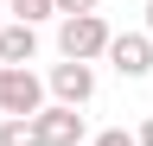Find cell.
I'll use <instances>...</instances> for the list:
<instances>
[{
  "label": "cell",
  "mask_w": 153,
  "mask_h": 146,
  "mask_svg": "<svg viewBox=\"0 0 153 146\" xmlns=\"http://www.w3.org/2000/svg\"><path fill=\"white\" fill-rule=\"evenodd\" d=\"M108 38H115V32H108V19H102V13L57 19V57H64V64H96V57L108 51Z\"/></svg>",
  "instance_id": "1"
},
{
  "label": "cell",
  "mask_w": 153,
  "mask_h": 146,
  "mask_svg": "<svg viewBox=\"0 0 153 146\" xmlns=\"http://www.w3.org/2000/svg\"><path fill=\"white\" fill-rule=\"evenodd\" d=\"M45 102H51V95H45V76H38V70L0 64V121H32Z\"/></svg>",
  "instance_id": "2"
},
{
  "label": "cell",
  "mask_w": 153,
  "mask_h": 146,
  "mask_svg": "<svg viewBox=\"0 0 153 146\" xmlns=\"http://www.w3.org/2000/svg\"><path fill=\"white\" fill-rule=\"evenodd\" d=\"M102 64H115V76H128V83H147L153 76V38L147 32H115Z\"/></svg>",
  "instance_id": "3"
},
{
  "label": "cell",
  "mask_w": 153,
  "mask_h": 146,
  "mask_svg": "<svg viewBox=\"0 0 153 146\" xmlns=\"http://www.w3.org/2000/svg\"><path fill=\"white\" fill-rule=\"evenodd\" d=\"M45 95L57 108H83L96 95V64H51L45 70Z\"/></svg>",
  "instance_id": "4"
},
{
  "label": "cell",
  "mask_w": 153,
  "mask_h": 146,
  "mask_svg": "<svg viewBox=\"0 0 153 146\" xmlns=\"http://www.w3.org/2000/svg\"><path fill=\"white\" fill-rule=\"evenodd\" d=\"M32 127H38V140H45V146H89V127H83V114H76V108L45 102V108L32 114Z\"/></svg>",
  "instance_id": "5"
},
{
  "label": "cell",
  "mask_w": 153,
  "mask_h": 146,
  "mask_svg": "<svg viewBox=\"0 0 153 146\" xmlns=\"http://www.w3.org/2000/svg\"><path fill=\"white\" fill-rule=\"evenodd\" d=\"M38 57V26H0V64H13V70H32Z\"/></svg>",
  "instance_id": "6"
},
{
  "label": "cell",
  "mask_w": 153,
  "mask_h": 146,
  "mask_svg": "<svg viewBox=\"0 0 153 146\" xmlns=\"http://www.w3.org/2000/svg\"><path fill=\"white\" fill-rule=\"evenodd\" d=\"M13 19L19 26H45V19H57V7L51 0H13Z\"/></svg>",
  "instance_id": "7"
},
{
  "label": "cell",
  "mask_w": 153,
  "mask_h": 146,
  "mask_svg": "<svg viewBox=\"0 0 153 146\" xmlns=\"http://www.w3.org/2000/svg\"><path fill=\"white\" fill-rule=\"evenodd\" d=\"M0 146H45L32 121H0Z\"/></svg>",
  "instance_id": "8"
},
{
  "label": "cell",
  "mask_w": 153,
  "mask_h": 146,
  "mask_svg": "<svg viewBox=\"0 0 153 146\" xmlns=\"http://www.w3.org/2000/svg\"><path fill=\"white\" fill-rule=\"evenodd\" d=\"M57 19H83V13H102V0H51Z\"/></svg>",
  "instance_id": "9"
},
{
  "label": "cell",
  "mask_w": 153,
  "mask_h": 146,
  "mask_svg": "<svg viewBox=\"0 0 153 146\" xmlns=\"http://www.w3.org/2000/svg\"><path fill=\"white\" fill-rule=\"evenodd\" d=\"M89 146H134V134H128V127H108V134H96Z\"/></svg>",
  "instance_id": "10"
},
{
  "label": "cell",
  "mask_w": 153,
  "mask_h": 146,
  "mask_svg": "<svg viewBox=\"0 0 153 146\" xmlns=\"http://www.w3.org/2000/svg\"><path fill=\"white\" fill-rule=\"evenodd\" d=\"M134 146H153V114H147L140 127H134Z\"/></svg>",
  "instance_id": "11"
},
{
  "label": "cell",
  "mask_w": 153,
  "mask_h": 146,
  "mask_svg": "<svg viewBox=\"0 0 153 146\" xmlns=\"http://www.w3.org/2000/svg\"><path fill=\"white\" fill-rule=\"evenodd\" d=\"M140 32H147V38H153V0H147V26H140Z\"/></svg>",
  "instance_id": "12"
}]
</instances>
